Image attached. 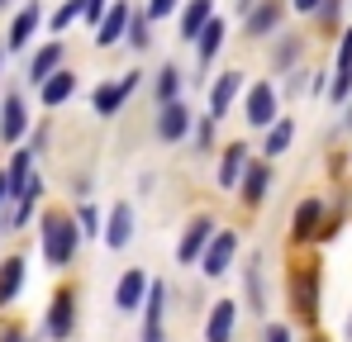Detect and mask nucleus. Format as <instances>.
Masks as SVG:
<instances>
[{"mask_svg": "<svg viewBox=\"0 0 352 342\" xmlns=\"http://www.w3.org/2000/svg\"><path fill=\"white\" fill-rule=\"evenodd\" d=\"M19 285H24V262L10 257V262L0 266V304H10V299L19 295Z\"/></svg>", "mask_w": 352, "mask_h": 342, "instance_id": "20", "label": "nucleus"}, {"mask_svg": "<svg viewBox=\"0 0 352 342\" xmlns=\"http://www.w3.org/2000/svg\"><path fill=\"white\" fill-rule=\"evenodd\" d=\"M262 257H252V266H248V295H252V309H262Z\"/></svg>", "mask_w": 352, "mask_h": 342, "instance_id": "29", "label": "nucleus"}, {"mask_svg": "<svg viewBox=\"0 0 352 342\" xmlns=\"http://www.w3.org/2000/svg\"><path fill=\"white\" fill-rule=\"evenodd\" d=\"M76 14H86V0H67V5H62L58 14H53V34H62V29L76 19Z\"/></svg>", "mask_w": 352, "mask_h": 342, "instance_id": "28", "label": "nucleus"}, {"mask_svg": "<svg viewBox=\"0 0 352 342\" xmlns=\"http://www.w3.org/2000/svg\"><path fill=\"white\" fill-rule=\"evenodd\" d=\"M72 333V295H58L48 309V338H67Z\"/></svg>", "mask_w": 352, "mask_h": 342, "instance_id": "19", "label": "nucleus"}, {"mask_svg": "<svg viewBox=\"0 0 352 342\" xmlns=\"http://www.w3.org/2000/svg\"><path fill=\"white\" fill-rule=\"evenodd\" d=\"M262 342H291V328H286V323H272V328H267V338Z\"/></svg>", "mask_w": 352, "mask_h": 342, "instance_id": "34", "label": "nucleus"}, {"mask_svg": "<svg viewBox=\"0 0 352 342\" xmlns=\"http://www.w3.org/2000/svg\"><path fill=\"white\" fill-rule=\"evenodd\" d=\"M348 128H352V110H348Z\"/></svg>", "mask_w": 352, "mask_h": 342, "instance_id": "39", "label": "nucleus"}, {"mask_svg": "<svg viewBox=\"0 0 352 342\" xmlns=\"http://www.w3.org/2000/svg\"><path fill=\"white\" fill-rule=\"evenodd\" d=\"M281 10H286L281 0H262V5L248 14V34H257V38H262V34H272V29L281 24Z\"/></svg>", "mask_w": 352, "mask_h": 342, "instance_id": "15", "label": "nucleus"}, {"mask_svg": "<svg viewBox=\"0 0 352 342\" xmlns=\"http://www.w3.org/2000/svg\"><path fill=\"white\" fill-rule=\"evenodd\" d=\"M96 224H100V214L86 205V209H81V233H96Z\"/></svg>", "mask_w": 352, "mask_h": 342, "instance_id": "35", "label": "nucleus"}, {"mask_svg": "<svg viewBox=\"0 0 352 342\" xmlns=\"http://www.w3.org/2000/svg\"><path fill=\"white\" fill-rule=\"evenodd\" d=\"M176 86H181V71L176 67H162V76H157V100L162 105H176Z\"/></svg>", "mask_w": 352, "mask_h": 342, "instance_id": "27", "label": "nucleus"}, {"mask_svg": "<svg viewBox=\"0 0 352 342\" xmlns=\"http://www.w3.org/2000/svg\"><path fill=\"white\" fill-rule=\"evenodd\" d=\"M267 181H272L267 167H248V176H243V200H248V205H257V200L267 195Z\"/></svg>", "mask_w": 352, "mask_h": 342, "instance_id": "23", "label": "nucleus"}, {"mask_svg": "<svg viewBox=\"0 0 352 342\" xmlns=\"http://www.w3.org/2000/svg\"><path fill=\"white\" fill-rule=\"evenodd\" d=\"M5 195H14V190H10V176L0 171V200H5Z\"/></svg>", "mask_w": 352, "mask_h": 342, "instance_id": "37", "label": "nucleus"}, {"mask_svg": "<svg viewBox=\"0 0 352 342\" xmlns=\"http://www.w3.org/2000/svg\"><path fill=\"white\" fill-rule=\"evenodd\" d=\"M58 62H62V43H48V48H38V53H34V62H29V81L43 91V86L58 76Z\"/></svg>", "mask_w": 352, "mask_h": 342, "instance_id": "8", "label": "nucleus"}, {"mask_svg": "<svg viewBox=\"0 0 352 342\" xmlns=\"http://www.w3.org/2000/svg\"><path fill=\"white\" fill-rule=\"evenodd\" d=\"M234 252H238V238H234V233H219V238L210 242V252L200 257L205 276H224V271H229V262H234Z\"/></svg>", "mask_w": 352, "mask_h": 342, "instance_id": "5", "label": "nucleus"}, {"mask_svg": "<svg viewBox=\"0 0 352 342\" xmlns=\"http://www.w3.org/2000/svg\"><path fill=\"white\" fill-rule=\"evenodd\" d=\"M243 176H248V148L234 143V148L224 152V162H219V185H224V190H234Z\"/></svg>", "mask_w": 352, "mask_h": 342, "instance_id": "13", "label": "nucleus"}, {"mask_svg": "<svg viewBox=\"0 0 352 342\" xmlns=\"http://www.w3.org/2000/svg\"><path fill=\"white\" fill-rule=\"evenodd\" d=\"M219 43H224V19H210V24H205V34H200V57L210 62V57L219 53Z\"/></svg>", "mask_w": 352, "mask_h": 342, "instance_id": "25", "label": "nucleus"}, {"mask_svg": "<svg viewBox=\"0 0 352 342\" xmlns=\"http://www.w3.org/2000/svg\"><path fill=\"white\" fill-rule=\"evenodd\" d=\"M210 219H195V224L186 228V238H181V247H176V257H181V262H186V266H190V262H195V257H205V252H210V242H214V233H210Z\"/></svg>", "mask_w": 352, "mask_h": 342, "instance_id": "2", "label": "nucleus"}, {"mask_svg": "<svg viewBox=\"0 0 352 342\" xmlns=\"http://www.w3.org/2000/svg\"><path fill=\"white\" fill-rule=\"evenodd\" d=\"M291 290H295V314H300V319H314V314H319V304H314V299H319L314 276H305V271H300V276L291 281Z\"/></svg>", "mask_w": 352, "mask_h": 342, "instance_id": "16", "label": "nucleus"}, {"mask_svg": "<svg viewBox=\"0 0 352 342\" xmlns=\"http://www.w3.org/2000/svg\"><path fill=\"white\" fill-rule=\"evenodd\" d=\"M210 19H214V0H190V5H186V14H181V38H190V43H195V38L205 34V24H210Z\"/></svg>", "mask_w": 352, "mask_h": 342, "instance_id": "10", "label": "nucleus"}, {"mask_svg": "<svg viewBox=\"0 0 352 342\" xmlns=\"http://www.w3.org/2000/svg\"><path fill=\"white\" fill-rule=\"evenodd\" d=\"M72 91H76V76H72V71H58V76L43 86V105H62Z\"/></svg>", "mask_w": 352, "mask_h": 342, "instance_id": "22", "label": "nucleus"}, {"mask_svg": "<svg viewBox=\"0 0 352 342\" xmlns=\"http://www.w3.org/2000/svg\"><path fill=\"white\" fill-rule=\"evenodd\" d=\"M24 124H29L24 100H19V95H10V100H5V110H0V138H5V143H14V138L24 133Z\"/></svg>", "mask_w": 352, "mask_h": 342, "instance_id": "14", "label": "nucleus"}, {"mask_svg": "<svg viewBox=\"0 0 352 342\" xmlns=\"http://www.w3.org/2000/svg\"><path fill=\"white\" fill-rule=\"evenodd\" d=\"M148 290H153V285L143 281V271H124V281H119V290H115V304L119 309H138V304L148 299Z\"/></svg>", "mask_w": 352, "mask_h": 342, "instance_id": "12", "label": "nucleus"}, {"mask_svg": "<svg viewBox=\"0 0 352 342\" xmlns=\"http://www.w3.org/2000/svg\"><path fill=\"white\" fill-rule=\"evenodd\" d=\"M238 91H243V76H238V71H224V76L214 81V91H210V119H224Z\"/></svg>", "mask_w": 352, "mask_h": 342, "instance_id": "7", "label": "nucleus"}, {"mask_svg": "<svg viewBox=\"0 0 352 342\" xmlns=\"http://www.w3.org/2000/svg\"><path fill=\"white\" fill-rule=\"evenodd\" d=\"M129 43L133 48H148V19H133L129 24Z\"/></svg>", "mask_w": 352, "mask_h": 342, "instance_id": "31", "label": "nucleus"}, {"mask_svg": "<svg viewBox=\"0 0 352 342\" xmlns=\"http://www.w3.org/2000/svg\"><path fill=\"white\" fill-rule=\"evenodd\" d=\"M176 10V0H148V14H153V19H162V14H172Z\"/></svg>", "mask_w": 352, "mask_h": 342, "instance_id": "33", "label": "nucleus"}, {"mask_svg": "<svg viewBox=\"0 0 352 342\" xmlns=\"http://www.w3.org/2000/svg\"><path fill=\"white\" fill-rule=\"evenodd\" d=\"M129 233H133V209H129V205H115L110 228H105V242H110V247H124V242H129Z\"/></svg>", "mask_w": 352, "mask_h": 342, "instance_id": "18", "label": "nucleus"}, {"mask_svg": "<svg viewBox=\"0 0 352 342\" xmlns=\"http://www.w3.org/2000/svg\"><path fill=\"white\" fill-rule=\"evenodd\" d=\"M34 29H38V5H24L19 14H14V24H10V48H24L29 38H34Z\"/></svg>", "mask_w": 352, "mask_h": 342, "instance_id": "17", "label": "nucleus"}, {"mask_svg": "<svg viewBox=\"0 0 352 342\" xmlns=\"http://www.w3.org/2000/svg\"><path fill=\"white\" fill-rule=\"evenodd\" d=\"M133 86H138V71H129L119 86H100V91H96V114H115L119 105L129 100V91H133Z\"/></svg>", "mask_w": 352, "mask_h": 342, "instance_id": "11", "label": "nucleus"}, {"mask_svg": "<svg viewBox=\"0 0 352 342\" xmlns=\"http://www.w3.org/2000/svg\"><path fill=\"white\" fill-rule=\"evenodd\" d=\"M186 128H190V110L186 105H162V114H157V138L162 143H176V138H186Z\"/></svg>", "mask_w": 352, "mask_h": 342, "instance_id": "9", "label": "nucleus"}, {"mask_svg": "<svg viewBox=\"0 0 352 342\" xmlns=\"http://www.w3.org/2000/svg\"><path fill=\"white\" fill-rule=\"evenodd\" d=\"M72 252H76V228L53 214V219L43 224V257H48L53 266H67V262H72Z\"/></svg>", "mask_w": 352, "mask_h": 342, "instance_id": "1", "label": "nucleus"}, {"mask_svg": "<svg viewBox=\"0 0 352 342\" xmlns=\"http://www.w3.org/2000/svg\"><path fill=\"white\" fill-rule=\"evenodd\" d=\"M234 323H238L234 299H219L214 314H210V323H205V342H229L234 338Z\"/></svg>", "mask_w": 352, "mask_h": 342, "instance_id": "6", "label": "nucleus"}, {"mask_svg": "<svg viewBox=\"0 0 352 342\" xmlns=\"http://www.w3.org/2000/svg\"><path fill=\"white\" fill-rule=\"evenodd\" d=\"M272 119H276V91H272V81H262V86H252V95H248V124L272 128Z\"/></svg>", "mask_w": 352, "mask_h": 342, "instance_id": "3", "label": "nucleus"}, {"mask_svg": "<svg viewBox=\"0 0 352 342\" xmlns=\"http://www.w3.org/2000/svg\"><path fill=\"white\" fill-rule=\"evenodd\" d=\"M338 71H352V29L343 34V43H338Z\"/></svg>", "mask_w": 352, "mask_h": 342, "instance_id": "32", "label": "nucleus"}, {"mask_svg": "<svg viewBox=\"0 0 352 342\" xmlns=\"http://www.w3.org/2000/svg\"><path fill=\"white\" fill-rule=\"evenodd\" d=\"M319 224V200H305L300 209H295V238H309Z\"/></svg>", "mask_w": 352, "mask_h": 342, "instance_id": "26", "label": "nucleus"}, {"mask_svg": "<svg viewBox=\"0 0 352 342\" xmlns=\"http://www.w3.org/2000/svg\"><path fill=\"white\" fill-rule=\"evenodd\" d=\"M291 138H295V124H291V119H276V124L267 128V157L286 152V148H291Z\"/></svg>", "mask_w": 352, "mask_h": 342, "instance_id": "21", "label": "nucleus"}, {"mask_svg": "<svg viewBox=\"0 0 352 342\" xmlns=\"http://www.w3.org/2000/svg\"><path fill=\"white\" fill-rule=\"evenodd\" d=\"M29 162H34V152L24 148V152H14V162H10V171H5V176H10V190H14V195H19V190L29 185Z\"/></svg>", "mask_w": 352, "mask_h": 342, "instance_id": "24", "label": "nucleus"}, {"mask_svg": "<svg viewBox=\"0 0 352 342\" xmlns=\"http://www.w3.org/2000/svg\"><path fill=\"white\" fill-rule=\"evenodd\" d=\"M295 10H305V14H309V10H324V0H291Z\"/></svg>", "mask_w": 352, "mask_h": 342, "instance_id": "36", "label": "nucleus"}, {"mask_svg": "<svg viewBox=\"0 0 352 342\" xmlns=\"http://www.w3.org/2000/svg\"><path fill=\"white\" fill-rule=\"evenodd\" d=\"M129 24H133L129 5H124V0H115V5H110V14H105V19H100V29H96V43H100V48L119 43V38L129 34Z\"/></svg>", "mask_w": 352, "mask_h": 342, "instance_id": "4", "label": "nucleus"}, {"mask_svg": "<svg viewBox=\"0 0 352 342\" xmlns=\"http://www.w3.org/2000/svg\"><path fill=\"white\" fill-rule=\"evenodd\" d=\"M329 95H333V100H348V95H352V71H338V76H333Z\"/></svg>", "mask_w": 352, "mask_h": 342, "instance_id": "30", "label": "nucleus"}, {"mask_svg": "<svg viewBox=\"0 0 352 342\" xmlns=\"http://www.w3.org/2000/svg\"><path fill=\"white\" fill-rule=\"evenodd\" d=\"M0 342H24V338H19V333H10V338H0Z\"/></svg>", "mask_w": 352, "mask_h": 342, "instance_id": "38", "label": "nucleus"}]
</instances>
